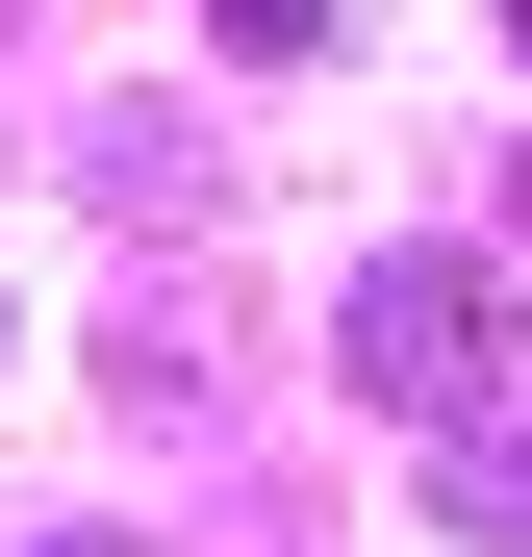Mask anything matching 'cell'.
Returning <instances> with one entry per match:
<instances>
[{
	"instance_id": "cell-4",
	"label": "cell",
	"mask_w": 532,
	"mask_h": 557,
	"mask_svg": "<svg viewBox=\"0 0 532 557\" xmlns=\"http://www.w3.org/2000/svg\"><path fill=\"white\" fill-rule=\"evenodd\" d=\"M457 532H532V431H457V482H431Z\"/></svg>"
},
{
	"instance_id": "cell-1",
	"label": "cell",
	"mask_w": 532,
	"mask_h": 557,
	"mask_svg": "<svg viewBox=\"0 0 532 557\" xmlns=\"http://www.w3.org/2000/svg\"><path fill=\"white\" fill-rule=\"evenodd\" d=\"M330 381H355V406H431V431H457V406L507 381V278H482V253H381V278L330 305Z\"/></svg>"
},
{
	"instance_id": "cell-2",
	"label": "cell",
	"mask_w": 532,
	"mask_h": 557,
	"mask_svg": "<svg viewBox=\"0 0 532 557\" xmlns=\"http://www.w3.org/2000/svg\"><path fill=\"white\" fill-rule=\"evenodd\" d=\"M253 355H280V305L177 253V278H127V305H102V406H127V431H228V406H253Z\"/></svg>"
},
{
	"instance_id": "cell-3",
	"label": "cell",
	"mask_w": 532,
	"mask_h": 557,
	"mask_svg": "<svg viewBox=\"0 0 532 557\" xmlns=\"http://www.w3.org/2000/svg\"><path fill=\"white\" fill-rule=\"evenodd\" d=\"M76 177H102V203H203V127H152V102H102V127H76Z\"/></svg>"
},
{
	"instance_id": "cell-5",
	"label": "cell",
	"mask_w": 532,
	"mask_h": 557,
	"mask_svg": "<svg viewBox=\"0 0 532 557\" xmlns=\"http://www.w3.org/2000/svg\"><path fill=\"white\" fill-rule=\"evenodd\" d=\"M203 26H228L253 76H280V51H330V0H203Z\"/></svg>"
},
{
	"instance_id": "cell-7",
	"label": "cell",
	"mask_w": 532,
	"mask_h": 557,
	"mask_svg": "<svg viewBox=\"0 0 532 557\" xmlns=\"http://www.w3.org/2000/svg\"><path fill=\"white\" fill-rule=\"evenodd\" d=\"M507 51H532V0H507Z\"/></svg>"
},
{
	"instance_id": "cell-6",
	"label": "cell",
	"mask_w": 532,
	"mask_h": 557,
	"mask_svg": "<svg viewBox=\"0 0 532 557\" xmlns=\"http://www.w3.org/2000/svg\"><path fill=\"white\" fill-rule=\"evenodd\" d=\"M26 557H152V532H26Z\"/></svg>"
}]
</instances>
